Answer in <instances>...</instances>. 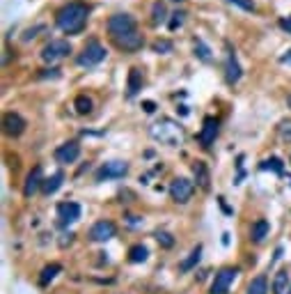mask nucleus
I'll return each instance as SVG.
<instances>
[{
    "instance_id": "f257e3e1",
    "label": "nucleus",
    "mask_w": 291,
    "mask_h": 294,
    "mask_svg": "<svg viewBox=\"0 0 291 294\" xmlns=\"http://www.w3.org/2000/svg\"><path fill=\"white\" fill-rule=\"evenodd\" d=\"M90 17V7L85 3H67L62 10L55 14V23L62 33L67 35H78L83 33V28Z\"/></svg>"
},
{
    "instance_id": "f03ea898",
    "label": "nucleus",
    "mask_w": 291,
    "mask_h": 294,
    "mask_svg": "<svg viewBox=\"0 0 291 294\" xmlns=\"http://www.w3.org/2000/svg\"><path fill=\"white\" fill-rule=\"evenodd\" d=\"M106 55H108L106 46H103V44H99L97 39H92V42H87L85 46H83L81 53L76 55V62H78V67L92 69V67L101 65V62L106 60Z\"/></svg>"
},
{
    "instance_id": "7ed1b4c3",
    "label": "nucleus",
    "mask_w": 291,
    "mask_h": 294,
    "mask_svg": "<svg viewBox=\"0 0 291 294\" xmlns=\"http://www.w3.org/2000/svg\"><path fill=\"white\" fill-rule=\"evenodd\" d=\"M106 30L110 33V37L117 39V37H124V35L133 33L135 30V19L131 17V14H113V17L108 19V23H106Z\"/></svg>"
},
{
    "instance_id": "20e7f679",
    "label": "nucleus",
    "mask_w": 291,
    "mask_h": 294,
    "mask_svg": "<svg viewBox=\"0 0 291 294\" xmlns=\"http://www.w3.org/2000/svg\"><path fill=\"white\" fill-rule=\"evenodd\" d=\"M195 193V184L188 180V177H174L172 184H170V198L179 205H186V202L193 198Z\"/></svg>"
},
{
    "instance_id": "39448f33",
    "label": "nucleus",
    "mask_w": 291,
    "mask_h": 294,
    "mask_svg": "<svg viewBox=\"0 0 291 294\" xmlns=\"http://www.w3.org/2000/svg\"><path fill=\"white\" fill-rule=\"evenodd\" d=\"M69 53H71V44L67 42V39H53V42L46 44V46L42 49V60L53 65V62L67 58Z\"/></svg>"
},
{
    "instance_id": "423d86ee",
    "label": "nucleus",
    "mask_w": 291,
    "mask_h": 294,
    "mask_svg": "<svg viewBox=\"0 0 291 294\" xmlns=\"http://www.w3.org/2000/svg\"><path fill=\"white\" fill-rule=\"evenodd\" d=\"M81 157V142L78 140H69L65 145H60L55 150V161L62 166H69V164H76Z\"/></svg>"
},
{
    "instance_id": "0eeeda50",
    "label": "nucleus",
    "mask_w": 291,
    "mask_h": 294,
    "mask_svg": "<svg viewBox=\"0 0 291 294\" xmlns=\"http://www.w3.org/2000/svg\"><path fill=\"white\" fill-rule=\"evenodd\" d=\"M236 273H238V269H234V267H222L220 271L216 273V278H213V285H211V294H227V289H229V285L234 283Z\"/></svg>"
},
{
    "instance_id": "6e6552de",
    "label": "nucleus",
    "mask_w": 291,
    "mask_h": 294,
    "mask_svg": "<svg viewBox=\"0 0 291 294\" xmlns=\"http://www.w3.org/2000/svg\"><path fill=\"white\" fill-rule=\"evenodd\" d=\"M218 129H220V122H218L216 117H204V122H202V129H200V133H197V140H200V145L209 150V147L216 142Z\"/></svg>"
},
{
    "instance_id": "1a4fd4ad",
    "label": "nucleus",
    "mask_w": 291,
    "mask_h": 294,
    "mask_svg": "<svg viewBox=\"0 0 291 294\" xmlns=\"http://www.w3.org/2000/svg\"><path fill=\"white\" fill-rule=\"evenodd\" d=\"M115 234H117V225L108 218H103V221H97V223L90 228V239L92 241H108L113 239Z\"/></svg>"
},
{
    "instance_id": "9d476101",
    "label": "nucleus",
    "mask_w": 291,
    "mask_h": 294,
    "mask_svg": "<svg viewBox=\"0 0 291 294\" xmlns=\"http://www.w3.org/2000/svg\"><path fill=\"white\" fill-rule=\"evenodd\" d=\"M129 173V164L126 161H110V164L101 166V170L97 173V180L103 182V180H119Z\"/></svg>"
},
{
    "instance_id": "9b49d317",
    "label": "nucleus",
    "mask_w": 291,
    "mask_h": 294,
    "mask_svg": "<svg viewBox=\"0 0 291 294\" xmlns=\"http://www.w3.org/2000/svg\"><path fill=\"white\" fill-rule=\"evenodd\" d=\"M26 120H23L19 113H5V117H3V129H5L7 136L12 138H17L21 136L23 131H26Z\"/></svg>"
},
{
    "instance_id": "f8f14e48",
    "label": "nucleus",
    "mask_w": 291,
    "mask_h": 294,
    "mask_svg": "<svg viewBox=\"0 0 291 294\" xmlns=\"http://www.w3.org/2000/svg\"><path fill=\"white\" fill-rule=\"evenodd\" d=\"M58 218L62 225H69L81 218V205L78 202H60L58 205Z\"/></svg>"
},
{
    "instance_id": "ddd939ff",
    "label": "nucleus",
    "mask_w": 291,
    "mask_h": 294,
    "mask_svg": "<svg viewBox=\"0 0 291 294\" xmlns=\"http://www.w3.org/2000/svg\"><path fill=\"white\" fill-rule=\"evenodd\" d=\"M44 170H42V166H37V168H33V173L28 175V180H26V184H23V196L26 198H33L35 193H37L39 189L44 186Z\"/></svg>"
},
{
    "instance_id": "4468645a",
    "label": "nucleus",
    "mask_w": 291,
    "mask_h": 294,
    "mask_svg": "<svg viewBox=\"0 0 291 294\" xmlns=\"http://www.w3.org/2000/svg\"><path fill=\"white\" fill-rule=\"evenodd\" d=\"M115 44H117L122 51H129V53H133V51H140L142 46H145V37H142L138 30H133V33L124 35V37H117V39H115Z\"/></svg>"
},
{
    "instance_id": "2eb2a0df",
    "label": "nucleus",
    "mask_w": 291,
    "mask_h": 294,
    "mask_svg": "<svg viewBox=\"0 0 291 294\" xmlns=\"http://www.w3.org/2000/svg\"><path fill=\"white\" fill-rule=\"evenodd\" d=\"M241 76H243V69H241V65H238V60H236V55L229 51V55H227V62H225V78H227V83H238L241 81Z\"/></svg>"
},
{
    "instance_id": "dca6fc26",
    "label": "nucleus",
    "mask_w": 291,
    "mask_h": 294,
    "mask_svg": "<svg viewBox=\"0 0 291 294\" xmlns=\"http://www.w3.org/2000/svg\"><path fill=\"white\" fill-rule=\"evenodd\" d=\"M193 175H195V182H197L202 189H209L211 173H209V168H206L204 161H195V164H193Z\"/></svg>"
},
{
    "instance_id": "f3484780",
    "label": "nucleus",
    "mask_w": 291,
    "mask_h": 294,
    "mask_svg": "<svg viewBox=\"0 0 291 294\" xmlns=\"http://www.w3.org/2000/svg\"><path fill=\"white\" fill-rule=\"evenodd\" d=\"M142 90V71L138 67L129 71V83H126V94L129 97H135V94Z\"/></svg>"
},
{
    "instance_id": "a211bd4d",
    "label": "nucleus",
    "mask_w": 291,
    "mask_h": 294,
    "mask_svg": "<svg viewBox=\"0 0 291 294\" xmlns=\"http://www.w3.org/2000/svg\"><path fill=\"white\" fill-rule=\"evenodd\" d=\"M62 182H65V175L62 173H55V175H51V177H46V180H44V186H42V193L44 196H53L55 191L62 186Z\"/></svg>"
},
{
    "instance_id": "6ab92c4d",
    "label": "nucleus",
    "mask_w": 291,
    "mask_h": 294,
    "mask_svg": "<svg viewBox=\"0 0 291 294\" xmlns=\"http://www.w3.org/2000/svg\"><path fill=\"white\" fill-rule=\"evenodd\" d=\"M270 225L266 218H259V221H254L252 223V230H250V239L252 241H264L266 239V234H268Z\"/></svg>"
},
{
    "instance_id": "aec40b11",
    "label": "nucleus",
    "mask_w": 291,
    "mask_h": 294,
    "mask_svg": "<svg viewBox=\"0 0 291 294\" xmlns=\"http://www.w3.org/2000/svg\"><path fill=\"white\" fill-rule=\"evenodd\" d=\"M286 287H289V271H286V269H280L273 278V294H284Z\"/></svg>"
},
{
    "instance_id": "412c9836",
    "label": "nucleus",
    "mask_w": 291,
    "mask_h": 294,
    "mask_svg": "<svg viewBox=\"0 0 291 294\" xmlns=\"http://www.w3.org/2000/svg\"><path fill=\"white\" fill-rule=\"evenodd\" d=\"M200 257H202V246H195L193 251H190V255L186 257V260L179 264V271H190L193 267H197V262H200Z\"/></svg>"
},
{
    "instance_id": "4be33fe9",
    "label": "nucleus",
    "mask_w": 291,
    "mask_h": 294,
    "mask_svg": "<svg viewBox=\"0 0 291 294\" xmlns=\"http://www.w3.org/2000/svg\"><path fill=\"white\" fill-rule=\"evenodd\" d=\"M74 108L78 115H90L92 108H94V101H92L87 94H78V97L74 99Z\"/></svg>"
},
{
    "instance_id": "5701e85b",
    "label": "nucleus",
    "mask_w": 291,
    "mask_h": 294,
    "mask_svg": "<svg viewBox=\"0 0 291 294\" xmlns=\"http://www.w3.org/2000/svg\"><path fill=\"white\" fill-rule=\"evenodd\" d=\"M248 294H268V278L264 273L252 278V283L248 285Z\"/></svg>"
},
{
    "instance_id": "b1692460",
    "label": "nucleus",
    "mask_w": 291,
    "mask_h": 294,
    "mask_svg": "<svg viewBox=\"0 0 291 294\" xmlns=\"http://www.w3.org/2000/svg\"><path fill=\"white\" fill-rule=\"evenodd\" d=\"M60 271H62V267H60L58 262H53V264H46V267L42 269V276H39V285H49Z\"/></svg>"
},
{
    "instance_id": "393cba45",
    "label": "nucleus",
    "mask_w": 291,
    "mask_h": 294,
    "mask_svg": "<svg viewBox=\"0 0 291 294\" xmlns=\"http://www.w3.org/2000/svg\"><path fill=\"white\" fill-rule=\"evenodd\" d=\"M147 257H149V251H147V246H142V244L131 246V251H129V260L133 262V264H138V262H145Z\"/></svg>"
},
{
    "instance_id": "a878e982",
    "label": "nucleus",
    "mask_w": 291,
    "mask_h": 294,
    "mask_svg": "<svg viewBox=\"0 0 291 294\" xmlns=\"http://www.w3.org/2000/svg\"><path fill=\"white\" fill-rule=\"evenodd\" d=\"M174 49V44L170 42V39H156V42L151 44V51L158 55H167V53H172Z\"/></svg>"
},
{
    "instance_id": "bb28decb",
    "label": "nucleus",
    "mask_w": 291,
    "mask_h": 294,
    "mask_svg": "<svg viewBox=\"0 0 291 294\" xmlns=\"http://www.w3.org/2000/svg\"><path fill=\"white\" fill-rule=\"evenodd\" d=\"M165 14H167V10H165V5H163L161 0H158V3H154V7H151V23H154V26L163 23V21H165Z\"/></svg>"
},
{
    "instance_id": "cd10ccee",
    "label": "nucleus",
    "mask_w": 291,
    "mask_h": 294,
    "mask_svg": "<svg viewBox=\"0 0 291 294\" xmlns=\"http://www.w3.org/2000/svg\"><path fill=\"white\" fill-rule=\"evenodd\" d=\"M193 44H195V55H197L200 60H211V49L206 46L204 42H202V39L195 37V39H193Z\"/></svg>"
},
{
    "instance_id": "c85d7f7f",
    "label": "nucleus",
    "mask_w": 291,
    "mask_h": 294,
    "mask_svg": "<svg viewBox=\"0 0 291 294\" xmlns=\"http://www.w3.org/2000/svg\"><path fill=\"white\" fill-rule=\"evenodd\" d=\"M259 168H261V170H275V173H282V170H284V164H282L277 157H273V159H266V161H261V166H259Z\"/></svg>"
},
{
    "instance_id": "c756f323",
    "label": "nucleus",
    "mask_w": 291,
    "mask_h": 294,
    "mask_svg": "<svg viewBox=\"0 0 291 294\" xmlns=\"http://www.w3.org/2000/svg\"><path fill=\"white\" fill-rule=\"evenodd\" d=\"M183 21H186V12H174L170 23H167V28H170V30H177V28L183 26Z\"/></svg>"
},
{
    "instance_id": "7c9ffc66",
    "label": "nucleus",
    "mask_w": 291,
    "mask_h": 294,
    "mask_svg": "<svg viewBox=\"0 0 291 294\" xmlns=\"http://www.w3.org/2000/svg\"><path fill=\"white\" fill-rule=\"evenodd\" d=\"M156 241L163 246V248H172L174 246V237L170 232H156Z\"/></svg>"
},
{
    "instance_id": "2f4dec72",
    "label": "nucleus",
    "mask_w": 291,
    "mask_h": 294,
    "mask_svg": "<svg viewBox=\"0 0 291 294\" xmlns=\"http://www.w3.org/2000/svg\"><path fill=\"white\" fill-rule=\"evenodd\" d=\"M277 131H280V138H282V140H284V142H291V120L280 122Z\"/></svg>"
},
{
    "instance_id": "473e14b6",
    "label": "nucleus",
    "mask_w": 291,
    "mask_h": 294,
    "mask_svg": "<svg viewBox=\"0 0 291 294\" xmlns=\"http://www.w3.org/2000/svg\"><path fill=\"white\" fill-rule=\"evenodd\" d=\"M227 3H232V5L241 7L245 12H254V0H227Z\"/></svg>"
},
{
    "instance_id": "72a5a7b5",
    "label": "nucleus",
    "mask_w": 291,
    "mask_h": 294,
    "mask_svg": "<svg viewBox=\"0 0 291 294\" xmlns=\"http://www.w3.org/2000/svg\"><path fill=\"white\" fill-rule=\"evenodd\" d=\"M39 76H42V78H60V76H62V74H60V69H42V74H39Z\"/></svg>"
},
{
    "instance_id": "f704fd0d",
    "label": "nucleus",
    "mask_w": 291,
    "mask_h": 294,
    "mask_svg": "<svg viewBox=\"0 0 291 294\" xmlns=\"http://www.w3.org/2000/svg\"><path fill=\"white\" fill-rule=\"evenodd\" d=\"M39 30H44V26H37V28H33V30H26V35H23V42H30L33 37H37Z\"/></svg>"
},
{
    "instance_id": "c9c22d12",
    "label": "nucleus",
    "mask_w": 291,
    "mask_h": 294,
    "mask_svg": "<svg viewBox=\"0 0 291 294\" xmlns=\"http://www.w3.org/2000/svg\"><path fill=\"white\" fill-rule=\"evenodd\" d=\"M280 28L284 30V33L291 35V14H289V17H284V19H280Z\"/></svg>"
},
{
    "instance_id": "e433bc0d",
    "label": "nucleus",
    "mask_w": 291,
    "mask_h": 294,
    "mask_svg": "<svg viewBox=\"0 0 291 294\" xmlns=\"http://www.w3.org/2000/svg\"><path fill=\"white\" fill-rule=\"evenodd\" d=\"M142 108H145V113H154V110H156V104H154V101H142Z\"/></svg>"
},
{
    "instance_id": "4c0bfd02",
    "label": "nucleus",
    "mask_w": 291,
    "mask_h": 294,
    "mask_svg": "<svg viewBox=\"0 0 291 294\" xmlns=\"http://www.w3.org/2000/svg\"><path fill=\"white\" fill-rule=\"evenodd\" d=\"M280 62H282V65H291V51H286V53L282 55Z\"/></svg>"
},
{
    "instance_id": "58836bf2",
    "label": "nucleus",
    "mask_w": 291,
    "mask_h": 294,
    "mask_svg": "<svg viewBox=\"0 0 291 294\" xmlns=\"http://www.w3.org/2000/svg\"><path fill=\"white\" fill-rule=\"evenodd\" d=\"M177 113H181V115H188V108H186V106H179V108H177Z\"/></svg>"
},
{
    "instance_id": "ea45409f",
    "label": "nucleus",
    "mask_w": 291,
    "mask_h": 294,
    "mask_svg": "<svg viewBox=\"0 0 291 294\" xmlns=\"http://www.w3.org/2000/svg\"><path fill=\"white\" fill-rule=\"evenodd\" d=\"M286 106H289V108H291V94H289V97H286Z\"/></svg>"
},
{
    "instance_id": "a19ab883",
    "label": "nucleus",
    "mask_w": 291,
    "mask_h": 294,
    "mask_svg": "<svg viewBox=\"0 0 291 294\" xmlns=\"http://www.w3.org/2000/svg\"><path fill=\"white\" fill-rule=\"evenodd\" d=\"M174 3H183V0H174Z\"/></svg>"
}]
</instances>
